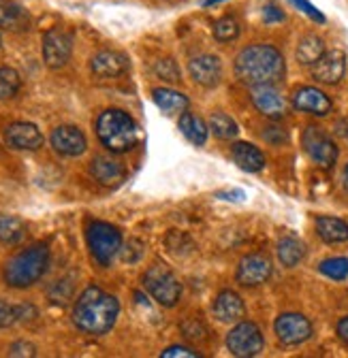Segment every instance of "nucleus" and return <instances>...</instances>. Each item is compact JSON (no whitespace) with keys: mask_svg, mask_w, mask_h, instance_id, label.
<instances>
[{"mask_svg":"<svg viewBox=\"0 0 348 358\" xmlns=\"http://www.w3.org/2000/svg\"><path fill=\"white\" fill-rule=\"evenodd\" d=\"M263 333L254 322H239L227 335V348L237 358H252L263 352Z\"/></svg>","mask_w":348,"mask_h":358,"instance_id":"6e6552de","label":"nucleus"},{"mask_svg":"<svg viewBox=\"0 0 348 358\" xmlns=\"http://www.w3.org/2000/svg\"><path fill=\"white\" fill-rule=\"evenodd\" d=\"M235 73L239 77L242 83L246 85H274L278 83L284 73V58L282 54L274 48V45H265V43H258V45H250L246 48L237 60H235Z\"/></svg>","mask_w":348,"mask_h":358,"instance_id":"f03ea898","label":"nucleus"},{"mask_svg":"<svg viewBox=\"0 0 348 358\" xmlns=\"http://www.w3.org/2000/svg\"><path fill=\"white\" fill-rule=\"evenodd\" d=\"M88 248L95 260L107 266L122 248V235L107 222H92L88 227Z\"/></svg>","mask_w":348,"mask_h":358,"instance_id":"423d86ee","label":"nucleus"},{"mask_svg":"<svg viewBox=\"0 0 348 358\" xmlns=\"http://www.w3.org/2000/svg\"><path fill=\"white\" fill-rule=\"evenodd\" d=\"M120 252H122V260H124V262H137V260L144 256V243L137 241V239H130V241L124 245V250L120 248Z\"/></svg>","mask_w":348,"mask_h":358,"instance_id":"72a5a7b5","label":"nucleus"},{"mask_svg":"<svg viewBox=\"0 0 348 358\" xmlns=\"http://www.w3.org/2000/svg\"><path fill=\"white\" fill-rule=\"evenodd\" d=\"M26 237V224L15 215H0V243L18 245Z\"/></svg>","mask_w":348,"mask_h":358,"instance_id":"bb28decb","label":"nucleus"},{"mask_svg":"<svg viewBox=\"0 0 348 358\" xmlns=\"http://www.w3.org/2000/svg\"><path fill=\"white\" fill-rule=\"evenodd\" d=\"M152 99L156 107L165 111L167 115L184 113L188 109V99L182 92H176V90H169V87H156L152 92Z\"/></svg>","mask_w":348,"mask_h":358,"instance_id":"5701e85b","label":"nucleus"},{"mask_svg":"<svg viewBox=\"0 0 348 358\" xmlns=\"http://www.w3.org/2000/svg\"><path fill=\"white\" fill-rule=\"evenodd\" d=\"M293 107L303 113H312V115H329L333 105L325 92H321L319 87H299L293 94Z\"/></svg>","mask_w":348,"mask_h":358,"instance_id":"ddd939ff","label":"nucleus"},{"mask_svg":"<svg viewBox=\"0 0 348 358\" xmlns=\"http://www.w3.org/2000/svg\"><path fill=\"white\" fill-rule=\"evenodd\" d=\"M20 85H22V79L15 69H9V66L0 69V101L13 99L20 92Z\"/></svg>","mask_w":348,"mask_h":358,"instance_id":"c756f323","label":"nucleus"},{"mask_svg":"<svg viewBox=\"0 0 348 358\" xmlns=\"http://www.w3.org/2000/svg\"><path fill=\"white\" fill-rule=\"evenodd\" d=\"M225 0H205V7H211V5H221Z\"/></svg>","mask_w":348,"mask_h":358,"instance_id":"37998d69","label":"nucleus"},{"mask_svg":"<svg viewBox=\"0 0 348 358\" xmlns=\"http://www.w3.org/2000/svg\"><path fill=\"white\" fill-rule=\"evenodd\" d=\"M188 71H190V77L199 83V85H205V87H214L221 83V77H223V64L216 56H197L190 60L188 64Z\"/></svg>","mask_w":348,"mask_h":358,"instance_id":"f3484780","label":"nucleus"},{"mask_svg":"<svg viewBox=\"0 0 348 358\" xmlns=\"http://www.w3.org/2000/svg\"><path fill=\"white\" fill-rule=\"evenodd\" d=\"M18 320H20V307H13L0 299V329H9Z\"/></svg>","mask_w":348,"mask_h":358,"instance_id":"473e14b6","label":"nucleus"},{"mask_svg":"<svg viewBox=\"0 0 348 358\" xmlns=\"http://www.w3.org/2000/svg\"><path fill=\"white\" fill-rule=\"evenodd\" d=\"M11 356H34V345H30V343H15L11 348Z\"/></svg>","mask_w":348,"mask_h":358,"instance_id":"ea45409f","label":"nucleus"},{"mask_svg":"<svg viewBox=\"0 0 348 358\" xmlns=\"http://www.w3.org/2000/svg\"><path fill=\"white\" fill-rule=\"evenodd\" d=\"M316 233L325 243H344L348 241V224L340 217L321 215L316 217Z\"/></svg>","mask_w":348,"mask_h":358,"instance_id":"4be33fe9","label":"nucleus"},{"mask_svg":"<svg viewBox=\"0 0 348 358\" xmlns=\"http://www.w3.org/2000/svg\"><path fill=\"white\" fill-rule=\"evenodd\" d=\"M214 313L221 322H237L244 318L246 307L239 294H235L233 290H223L214 299Z\"/></svg>","mask_w":348,"mask_h":358,"instance_id":"aec40b11","label":"nucleus"},{"mask_svg":"<svg viewBox=\"0 0 348 358\" xmlns=\"http://www.w3.org/2000/svg\"><path fill=\"white\" fill-rule=\"evenodd\" d=\"M30 26L28 13L13 0H0V28L22 32Z\"/></svg>","mask_w":348,"mask_h":358,"instance_id":"b1692460","label":"nucleus"},{"mask_svg":"<svg viewBox=\"0 0 348 358\" xmlns=\"http://www.w3.org/2000/svg\"><path fill=\"white\" fill-rule=\"evenodd\" d=\"M5 141L13 150H39L43 145V134L34 124L15 122L7 128Z\"/></svg>","mask_w":348,"mask_h":358,"instance_id":"dca6fc26","label":"nucleus"},{"mask_svg":"<svg viewBox=\"0 0 348 358\" xmlns=\"http://www.w3.org/2000/svg\"><path fill=\"white\" fill-rule=\"evenodd\" d=\"M73 36L64 28H52L43 36V60L50 69H60L71 60Z\"/></svg>","mask_w":348,"mask_h":358,"instance_id":"1a4fd4ad","label":"nucleus"},{"mask_svg":"<svg viewBox=\"0 0 348 358\" xmlns=\"http://www.w3.org/2000/svg\"><path fill=\"white\" fill-rule=\"evenodd\" d=\"M144 286L156 303L162 307H173L182 296V284L165 264H154L144 275Z\"/></svg>","mask_w":348,"mask_h":358,"instance_id":"39448f33","label":"nucleus"},{"mask_svg":"<svg viewBox=\"0 0 348 358\" xmlns=\"http://www.w3.org/2000/svg\"><path fill=\"white\" fill-rule=\"evenodd\" d=\"M303 150L306 154L321 166V169H331L337 160V148L331 141L329 134L323 128L316 126H308L303 130V137H301Z\"/></svg>","mask_w":348,"mask_h":358,"instance_id":"0eeeda50","label":"nucleus"},{"mask_svg":"<svg viewBox=\"0 0 348 358\" xmlns=\"http://www.w3.org/2000/svg\"><path fill=\"white\" fill-rule=\"evenodd\" d=\"M214 36L221 43H231L239 36V22L235 17H223L214 26Z\"/></svg>","mask_w":348,"mask_h":358,"instance_id":"2f4dec72","label":"nucleus"},{"mask_svg":"<svg viewBox=\"0 0 348 358\" xmlns=\"http://www.w3.org/2000/svg\"><path fill=\"white\" fill-rule=\"evenodd\" d=\"M0 43H3V36H0Z\"/></svg>","mask_w":348,"mask_h":358,"instance_id":"49530a36","label":"nucleus"},{"mask_svg":"<svg viewBox=\"0 0 348 358\" xmlns=\"http://www.w3.org/2000/svg\"><path fill=\"white\" fill-rule=\"evenodd\" d=\"M97 134L101 143L109 152H116V154H124L128 150H133L139 139L135 120L122 109L103 111L97 120Z\"/></svg>","mask_w":348,"mask_h":358,"instance_id":"7ed1b4c3","label":"nucleus"},{"mask_svg":"<svg viewBox=\"0 0 348 358\" xmlns=\"http://www.w3.org/2000/svg\"><path fill=\"white\" fill-rule=\"evenodd\" d=\"M263 22H267V24L284 22V11L278 5H265L263 7Z\"/></svg>","mask_w":348,"mask_h":358,"instance_id":"e433bc0d","label":"nucleus"},{"mask_svg":"<svg viewBox=\"0 0 348 358\" xmlns=\"http://www.w3.org/2000/svg\"><path fill=\"white\" fill-rule=\"evenodd\" d=\"M180 130H182V134L193 145H197V148L205 145V141H207V126H205V122L201 117L184 111L182 117H180Z\"/></svg>","mask_w":348,"mask_h":358,"instance_id":"a878e982","label":"nucleus"},{"mask_svg":"<svg viewBox=\"0 0 348 358\" xmlns=\"http://www.w3.org/2000/svg\"><path fill=\"white\" fill-rule=\"evenodd\" d=\"M288 3L293 5V7H297L301 13H306L310 20H314L316 24H325V15L312 5V3H308V0H288Z\"/></svg>","mask_w":348,"mask_h":358,"instance_id":"f704fd0d","label":"nucleus"},{"mask_svg":"<svg viewBox=\"0 0 348 358\" xmlns=\"http://www.w3.org/2000/svg\"><path fill=\"white\" fill-rule=\"evenodd\" d=\"M209 130L216 134L218 139H233L237 130V124L233 122V117H229L227 113H214L209 117Z\"/></svg>","mask_w":348,"mask_h":358,"instance_id":"c85d7f7f","label":"nucleus"},{"mask_svg":"<svg viewBox=\"0 0 348 358\" xmlns=\"http://www.w3.org/2000/svg\"><path fill=\"white\" fill-rule=\"evenodd\" d=\"M50 266L48 245L36 243L20 252L5 264V282L13 288H28L46 275Z\"/></svg>","mask_w":348,"mask_h":358,"instance_id":"20e7f679","label":"nucleus"},{"mask_svg":"<svg viewBox=\"0 0 348 358\" xmlns=\"http://www.w3.org/2000/svg\"><path fill=\"white\" fill-rule=\"evenodd\" d=\"M306 256V245L297 237H284L278 241V258L284 266H297Z\"/></svg>","mask_w":348,"mask_h":358,"instance_id":"cd10ccee","label":"nucleus"},{"mask_svg":"<svg viewBox=\"0 0 348 358\" xmlns=\"http://www.w3.org/2000/svg\"><path fill=\"white\" fill-rule=\"evenodd\" d=\"M319 271H321L323 275H327V278L335 280V282H342V280H346V278H348V258H344V256L327 258V260H323V262H321Z\"/></svg>","mask_w":348,"mask_h":358,"instance_id":"7c9ffc66","label":"nucleus"},{"mask_svg":"<svg viewBox=\"0 0 348 358\" xmlns=\"http://www.w3.org/2000/svg\"><path fill=\"white\" fill-rule=\"evenodd\" d=\"M128 58L120 52H101L92 58L90 69L99 79H111L120 77L128 71Z\"/></svg>","mask_w":348,"mask_h":358,"instance_id":"a211bd4d","label":"nucleus"},{"mask_svg":"<svg viewBox=\"0 0 348 358\" xmlns=\"http://www.w3.org/2000/svg\"><path fill=\"white\" fill-rule=\"evenodd\" d=\"M325 54V41L316 34H308L303 36L297 45V60L301 64L312 66L314 62L321 60V56Z\"/></svg>","mask_w":348,"mask_h":358,"instance_id":"393cba45","label":"nucleus"},{"mask_svg":"<svg viewBox=\"0 0 348 358\" xmlns=\"http://www.w3.org/2000/svg\"><path fill=\"white\" fill-rule=\"evenodd\" d=\"M337 337H340L344 343H348V316L342 318V320L337 322Z\"/></svg>","mask_w":348,"mask_h":358,"instance_id":"79ce46f5","label":"nucleus"},{"mask_svg":"<svg viewBox=\"0 0 348 358\" xmlns=\"http://www.w3.org/2000/svg\"><path fill=\"white\" fill-rule=\"evenodd\" d=\"M312 75L316 81L321 83H327V85H335L344 73H346V56L340 52V50H333V52H325L321 56L319 62L312 64Z\"/></svg>","mask_w":348,"mask_h":358,"instance_id":"4468645a","label":"nucleus"},{"mask_svg":"<svg viewBox=\"0 0 348 358\" xmlns=\"http://www.w3.org/2000/svg\"><path fill=\"white\" fill-rule=\"evenodd\" d=\"M218 199H225V201H244L246 199V194L242 192V190H231V192H218L216 194Z\"/></svg>","mask_w":348,"mask_h":358,"instance_id":"a19ab883","label":"nucleus"},{"mask_svg":"<svg viewBox=\"0 0 348 358\" xmlns=\"http://www.w3.org/2000/svg\"><path fill=\"white\" fill-rule=\"evenodd\" d=\"M250 96H252L254 107L263 115H267L272 120H282L286 115V101L282 99V94L274 85H270V83L252 85Z\"/></svg>","mask_w":348,"mask_h":358,"instance_id":"f8f14e48","label":"nucleus"},{"mask_svg":"<svg viewBox=\"0 0 348 358\" xmlns=\"http://www.w3.org/2000/svg\"><path fill=\"white\" fill-rule=\"evenodd\" d=\"M274 329L284 345H299L312 337V324L301 313H282L276 320Z\"/></svg>","mask_w":348,"mask_h":358,"instance_id":"9d476101","label":"nucleus"},{"mask_svg":"<svg viewBox=\"0 0 348 358\" xmlns=\"http://www.w3.org/2000/svg\"><path fill=\"white\" fill-rule=\"evenodd\" d=\"M272 278V260L265 254H248L239 260L237 282L242 286H260Z\"/></svg>","mask_w":348,"mask_h":358,"instance_id":"9b49d317","label":"nucleus"},{"mask_svg":"<svg viewBox=\"0 0 348 358\" xmlns=\"http://www.w3.org/2000/svg\"><path fill=\"white\" fill-rule=\"evenodd\" d=\"M120 303L99 286H88L73 307V322L88 335H105L116 324Z\"/></svg>","mask_w":348,"mask_h":358,"instance_id":"f257e3e1","label":"nucleus"},{"mask_svg":"<svg viewBox=\"0 0 348 358\" xmlns=\"http://www.w3.org/2000/svg\"><path fill=\"white\" fill-rule=\"evenodd\" d=\"M344 177H346V184H348V164H346V169H344Z\"/></svg>","mask_w":348,"mask_h":358,"instance_id":"c03bdc74","label":"nucleus"},{"mask_svg":"<svg viewBox=\"0 0 348 358\" xmlns=\"http://www.w3.org/2000/svg\"><path fill=\"white\" fill-rule=\"evenodd\" d=\"M344 134H346V139H348V126H346V130H344Z\"/></svg>","mask_w":348,"mask_h":358,"instance_id":"a18cd8bd","label":"nucleus"},{"mask_svg":"<svg viewBox=\"0 0 348 358\" xmlns=\"http://www.w3.org/2000/svg\"><path fill=\"white\" fill-rule=\"evenodd\" d=\"M156 73L158 77H162L165 81H180V71L173 60H160L156 64Z\"/></svg>","mask_w":348,"mask_h":358,"instance_id":"c9c22d12","label":"nucleus"},{"mask_svg":"<svg viewBox=\"0 0 348 358\" xmlns=\"http://www.w3.org/2000/svg\"><path fill=\"white\" fill-rule=\"evenodd\" d=\"M231 154H233V160L235 164L242 169V171H248V173H258L260 169L265 166V156L258 148H254L252 143H233L231 148Z\"/></svg>","mask_w":348,"mask_h":358,"instance_id":"412c9836","label":"nucleus"},{"mask_svg":"<svg viewBox=\"0 0 348 358\" xmlns=\"http://www.w3.org/2000/svg\"><path fill=\"white\" fill-rule=\"evenodd\" d=\"M90 173L101 186H107V188H113V186L122 184L124 177H126L124 166L120 162L107 158V156H97L92 160V164H90Z\"/></svg>","mask_w":348,"mask_h":358,"instance_id":"6ab92c4d","label":"nucleus"},{"mask_svg":"<svg viewBox=\"0 0 348 358\" xmlns=\"http://www.w3.org/2000/svg\"><path fill=\"white\" fill-rule=\"evenodd\" d=\"M52 148L62 156H81L88 148L83 132L77 126H60L52 132Z\"/></svg>","mask_w":348,"mask_h":358,"instance_id":"2eb2a0df","label":"nucleus"},{"mask_svg":"<svg viewBox=\"0 0 348 358\" xmlns=\"http://www.w3.org/2000/svg\"><path fill=\"white\" fill-rule=\"evenodd\" d=\"M263 137H265V141L276 145V143H284L286 141V132L282 128H278V126H270V128H265Z\"/></svg>","mask_w":348,"mask_h":358,"instance_id":"4c0bfd02","label":"nucleus"},{"mask_svg":"<svg viewBox=\"0 0 348 358\" xmlns=\"http://www.w3.org/2000/svg\"><path fill=\"white\" fill-rule=\"evenodd\" d=\"M162 358H173V356H188V358H197L199 354L190 348H184V345H173V348H167L162 354Z\"/></svg>","mask_w":348,"mask_h":358,"instance_id":"58836bf2","label":"nucleus"}]
</instances>
